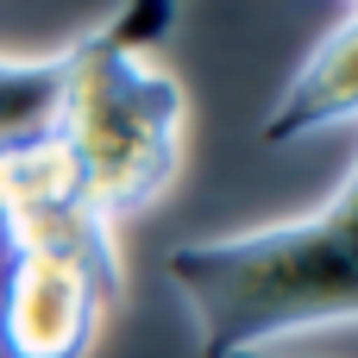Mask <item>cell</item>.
I'll list each match as a JSON object with an SVG mask.
<instances>
[{"mask_svg": "<svg viewBox=\"0 0 358 358\" xmlns=\"http://www.w3.org/2000/svg\"><path fill=\"white\" fill-rule=\"evenodd\" d=\"M120 296L57 258H6L0 283V358H88Z\"/></svg>", "mask_w": 358, "mask_h": 358, "instance_id": "obj_3", "label": "cell"}, {"mask_svg": "<svg viewBox=\"0 0 358 358\" xmlns=\"http://www.w3.org/2000/svg\"><path fill=\"white\" fill-rule=\"evenodd\" d=\"M358 120V6L302 57V69L283 82L277 107L264 113V138L271 145H296L308 132L346 126Z\"/></svg>", "mask_w": 358, "mask_h": 358, "instance_id": "obj_4", "label": "cell"}, {"mask_svg": "<svg viewBox=\"0 0 358 358\" xmlns=\"http://www.w3.org/2000/svg\"><path fill=\"white\" fill-rule=\"evenodd\" d=\"M164 271L195 321L201 358L271 352L289 334L358 321V170L327 208L252 233L189 239Z\"/></svg>", "mask_w": 358, "mask_h": 358, "instance_id": "obj_1", "label": "cell"}, {"mask_svg": "<svg viewBox=\"0 0 358 358\" xmlns=\"http://www.w3.org/2000/svg\"><path fill=\"white\" fill-rule=\"evenodd\" d=\"M182 82L151 57H107L88 38L69 44L57 132L82 164L88 201L107 220L151 208L182 164Z\"/></svg>", "mask_w": 358, "mask_h": 358, "instance_id": "obj_2", "label": "cell"}, {"mask_svg": "<svg viewBox=\"0 0 358 358\" xmlns=\"http://www.w3.org/2000/svg\"><path fill=\"white\" fill-rule=\"evenodd\" d=\"M0 239H6V258L25 252V258H57V264H76L88 271L94 283H107L120 296V252H113V220L76 195V201H50V208H25L13 220H0Z\"/></svg>", "mask_w": 358, "mask_h": 358, "instance_id": "obj_5", "label": "cell"}, {"mask_svg": "<svg viewBox=\"0 0 358 358\" xmlns=\"http://www.w3.org/2000/svg\"><path fill=\"white\" fill-rule=\"evenodd\" d=\"M239 358H283V352H239Z\"/></svg>", "mask_w": 358, "mask_h": 358, "instance_id": "obj_8", "label": "cell"}, {"mask_svg": "<svg viewBox=\"0 0 358 358\" xmlns=\"http://www.w3.org/2000/svg\"><path fill=\"white\" fill-rule=\"evenodd\" d=\"M63 76H69V50L50 57H0V157L57 132V107H63Z\"/></svg>", "mask_w": 358, "mask_h": 358, "instance_id": "obj_6", "label": "cell"}, {"mask_svg": "<svg viewBox=\"0 0 358 358\" xmlns=\"http://www.w3.org/2000/svg\"><path fill=\"white\" fill-rule=\"evenodd\" d=\"M176 13H182V0H120L113 19L101 31H88V44L107 50V57H151L170 38Z\"/></svg>", "mask_w": 358, "mask_h": 358, "instance_id": "obj_7", "label": "cell"}, {"mask_svg": "<svg viewBox=\"0 0 358 358\" xmlns=\"http://www.w3.org/2000/svg\"><path fill=\"white\" fill-rule=\"evenodd\" d=\"M352 6H358V0H352Z\"/></svg>", "mask_w": 358, "mask_h": 358, "instance_id": "obj_9", "label": "cell"}]
</instances>
